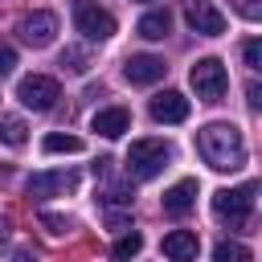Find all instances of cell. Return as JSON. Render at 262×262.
Masks as SVG:
<instances>
[{"mask_svg":"<svg viewBox=\"0 0 262 262\" xmlns=\"http://www.w3.org/2000/svg\"><path fill=\"white\" fill-rule=\"evenodd\" d=\"M196 151L217 172H237L246 164V139L233 123H209L196 131Z\"/></svg>","mask_w":262,"mask_h":262,"instance_id":"1","label":"cell"},{"mask_svg":"<svg viewBox=\"0 0 262 262\" xmlns=\"http://www.w3.org/2000/svg\"><path fill=\"white\" fill-rule=\"evenodd\" d=\"M168 160H172V147L164 139H135L127 147V176L131 180H151L168 168Z\"/></svg>","mask_w":262,"mask_h":262,"instance_id":"2","label":"cell"},{"mask_svg":"<svg viewBox=\"0 0 262 262\" xmlns=\"http://www.w3.org/2000/svg\"><path fill=\"white\" fill-rule=\"evenodd\" d=\"M254 196H258V184L254 180H246L237 188H221V192H213V213L229 229H242L250 221V213H254Z\"/></svg>","mask_w":262,"mask_h":262,"instance_id":"3","label":"cell"},{"mask_svg":"<svg viewBox=\"0 0 262 262\" xmlns=\"http://www.w3.org/2000/svg\"><path fill=\"white\" fill-rule=\"evenodd\" d=\"M188 82H192V90H196L201 102H217L225 94V86H229V74H225V66L217 57H201L188 70Z\"/></svg>","mask_w":262,"mask_h":262,"instance_id":"4","label":"cell"},{"mask_svg":"<svg viewBox=\"0 0 262 262\" xmlns=\"http://www.w3.org/2000/svg\"><path fill=\"white\" fill-rule=\"evenodd\" d=\"M74 29L86 41H106V37H115V16L106 8H98L94 0H74Z\"/></svg>","mask_w":262,"mask_h":262,"instance_id":"5","label":"cell"},{"mask_svg":"<svg viewBox=\"0 0 262 262\" xmlns=\"http://www.w3.org/2000/svg\"><path fill=\"white\" fill-rule=\"evenodd\" d=\"M16 98H20L25 106H33V111H53L57 98H61V86H57V78H49V74H29V78H20Z\"/></svg>","mask_w":262,"mask_h":262,"instance_id":"6","label":"cell"},{"mask_svg":"<svg viewBox=\"0 0 262 262\" xmlns=\"http://www.w3.org/2000/svg\"><path fill=\"white\" fill-rule=\"evenodd\" d=\"M180 8H184V20H188L192 33H201V37L225 33V12L213 0H180Z\"/></svg>","mask_w":262,"mask_h":262,"instance_id":"7","label":"cell"},{"mask_svg":"<svg viewBox=\"0 0 262 262\" xmlns=\"http://www.w3.org/2000/svg\"><path fill=\"white\" fill-rule=\"evenodd\" d=\"M29 196H61V192H74L78 188V172L70 168H57V172H33L25 180Z\"/></svg>","mask_w":262,"mask_h":262,"instance_id":"8","label":"cell"},{"mask_svg":"<svg viewBox=\"0 0 262 262\" xmlns=\"http://www.w3.org/2000/svg\"><path fill=\"white\" fill-rule=\"evenodd\" d=\"M16 33H20V41H29L33 49H45V45L57 37V16H53V12H29V16H20Z\"/></svg>","mask_w":262,"mask_h":262,"instance_id":"9","label":"cell"},{"mask_svg":"<svg viewBox=\"0 0 262 262\" xmlns=\"http://www.w3.org/2000/svg\"><path fill=\"white\" fill-rule=\"evenodd\" d=\"M164 74H168V66H164V57H156V53H135V57L123 61V78H127L131 86H151V82H160Z\"/></svg>","mask_w":262,"mask_h":262,"instance_id":"10","label":"cell"},{"mask_svg":"<svg viewBox=\"0 0 262 262\" xmlns=\"http://www.w3.org/2000/svg\"><path fill=\"white\" fill-rule=\"evenodd\" d=\"M147 111H151L156 123H184V119H188V98H184L180 90H164V94L151 98Z\"/></svg>","mask_w":262,"mask_h":262,"instance_id":"11","label":"cell"},{"mask_svg":"<svg viewBox=\"0 0 262 262\" xmlns=\"http://www.w3.org/2000/svg\"><path fill=\"white\" fill-rule=\"evenodd\" d=\"M196 254H201L196 233H188V229L164 233V258H172V262H196Z\"/></svg>","mask_w":262,"mask_h":262,"instance_id":"12","label":"cell"},{"mask_svg":"<svg viewBox=\"0 0 262 262\" xmlns=\"http://www.w3.org/2000/svg\"><path fill=\"white\" fill-rule=\"evenodd\" d=\"M192 205H196V180H180L164 192V213L168 217H184V213H192Z\"/></svg>","mask_w":262,"mask_h":262,"instance_id":"13","label":"cell"},{"mask_svg":"<svg viewBox=\"0 0 262 262\" xmlns=\"http://www.w3.org/2000/svg\"><path fill=\"white\" fill-rule=\"evenodd\" d=\"M90 127H94L102 139H119V135L131 127V115H127L123 106H106V111H98V115L90 119Z\"/></svg>","mask_w":262,"mask_h":262,"instance_id":"14","label":"cell"},{"mask_svg":"<svg viewBox=\"0 0 262 262\" xmlns=\"http://www.w3.org/2000/svg\"><path fill=\"white\" fill-rule=\"evenodd\" d=\"M168 29H172L168 8H151V12H143V16H139V37H147V41H164V37H168Z\"/></svg>","mask_w":262,"mask_h":262,"instance_id":"15","label":"cell"},{"mask_svg":"<svg viewBox=\"0 0 262 262\" xmlns=\"http://www.w3.org/2000/svg\"><path fill=\"white\" fill-rule=\"evenodd\" d=\"M41 151H45V156H78V151H82V139H78V135L53 131V135L41 139Z\"/></svg>","mask_w":262,"mask_h":262,"instance_id":"16","label":"cell"},{"mask_svg":"<svg viewBox=\"0 0 262 262\" xmlns=\"http://www.w3.org/2000/svg\"><path fill=\"white\" fill-rule=\"evenodd\" d=\"M139 250H143V237H139L135 229H127V233H123V237L111 246V258H115V262H131Z\"/></svg>","mask_w":262,"mask_h":262,"instance_id":"17","label":"cell"},{"mask_svg":"<svg viewBox=\"0 0 262 262\" xmlns=\"http://www.w3.org/2000/svg\"><path fill=\"white\" fill-rule=\"evenodd\" d=\"M0 139H4L8 147H20V143L29 139V127H25V119H16V115H4V119H0Z\"/></svg>","mask_w":262,"mask_h":262,"instance_id":"18","label":"cell"},{"mask_svg":"<svg viewBox=\"0 0 262 262\" xmlns=\"http://www.w3.org/2000/svg\"><path fill=\"white\" fill-rule=\"evenodd\" d=\"M213 262H254V254L242 242H217L213 246Z\"/></svg>","mask_w":262,"mask_h":262,"instance_id":"19","label":"cell"},{"mask_svg":"<svg viewBox=\"0 0 262 262\" xmlns=\"http://www.w3.org/2000/svg\"><path fill=\"white\" fill-rule=\"evenodd\" d=\"M61 66L74 70V74H86L90 70V57H86V49H74L70 45V49H61Z\"/></svg>","mask_w":262,"mask_h":262,"instance_id":"20","label":"cell"},{"mask_svg":"<svg viewBox=\"0 0 262 262\" xmlns=\"http://www.w3.org/2000/svg\"><path fill=\"white\" fill-rule=\"evenodd\" d=\"M41 225H45L49 233H57V237L74 229V221H70V217H61V213H41Z\"/></svg>","mask_w":262,"mask_h":262,"instance_id":"21","label":"cell"},{"mask_svg":"<svg viewBox=\"0 0 262 262\" xmlns=\"http://www.w3.org/2000/svg\"><path fill=\"white\" fill-rule=\"evenodd\" d=\"M242 57H246V66H250V70H262V41H258V37H250V41L242 45Z\"/></svg>","mask_w":262,"mask_h":262,"instance_id":"22","label":"cell"},{"mask_svg":"<svg viewBox=\"0 0 262 262\" xmlns=\"http://www.w3.org/2000/svg\"><path fill=\"white\" fill-rule=\"evenodd\" d=\"M233 8H237L246 20H258V16H262V0H233Z\"/></svg>","mask_w":262,"mask_h":262,"instance_id":"23","label":"cell"},{"mask_svg":"<svg viewBox=\"0 0 262 262\" xmlns=\"http://www.w3.org/2000/svg\"><path fill=\"white\" fill-rule=\"evenodd\" d=\"M12 66H16V49L12 45H0V78L12 74Z\"/></svg>","mask_w":262,"mask_h":262,"instance_id":"24","label":"cell"},{"mask_svg":"<svg viewBox=\"0 0 262 262\" xmlns=\"http://www.w3.org/2000/svg\"><path fill=\"white\" fill-rule=\"evenodd\" d=\"M246 102H250V111H258V106H262V86H258V82H250V86H246Z\"/></svg>","mask_w":262,"mask_h":262,"instance_id":"25","label":"cell"},{"mask_svg":"<svg viewBox=\"0 0 262 262\" xmlns=\"http://www.w3.org/2000/svg\"><path fill=\"white\" fill-rule=\"evenodd\" d=\"M16 262H33V258H29V254H16Z\"/></svg>","mask_w":262,"mask_h":262,"instance_id":"26","label":"cell"}]
</instances>
